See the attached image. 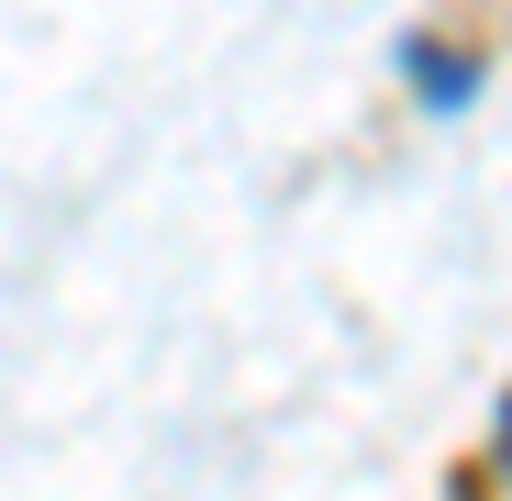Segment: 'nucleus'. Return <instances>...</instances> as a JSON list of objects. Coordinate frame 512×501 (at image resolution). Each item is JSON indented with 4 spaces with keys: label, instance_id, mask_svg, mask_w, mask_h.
Here are the masks:
<instances>
[{
    "label": "nucleus",
    "instance_id": "1",
    "mask_svg": "<svg viewBox=\"0 0 512 501\" xmlns=\"http://www.w3.org/2000/svg\"><path fill=\"white\" fill-rule=\"evenodd\" d=\"M501 468H512V412H501Z\"/></svg>",
    "mask_w": 512,
    "mask_h": 501
}]
</instances>
